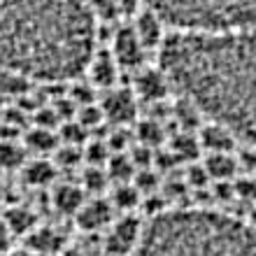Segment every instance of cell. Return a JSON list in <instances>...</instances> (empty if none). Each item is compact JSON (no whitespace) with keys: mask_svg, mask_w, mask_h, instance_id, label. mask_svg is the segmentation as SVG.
I'll return each mask as SVG.
<instances>
[{"mask_svg":"<svg viewBox=\"0 0 256 256\" xmlns=\"http://www.w3.org/2000/svg\"><path fill=\"white\" fill-rule=\"evenodd\" d=\"M156 54L172 94L256 149V28L170 30Z\"/></svg>","mask_w":256,"mask_h":256,"instance_id":"cell-1","label":"cell"},{"mask_svg":"<svg viewBox=\"0 0 256 256\" xmlns=\"http://www.w3.org/2000/svg\"><path fill=\"white\" fill-rule=\"evenodd\" d=\"M94 19L86 0H0V70L47 84L77 80L96 52Z\"/></svg>","mask_w":256,"mask_h":256,"instance_id":"cell-2","label":"cell"},{"mask_svg":"<svg viewBox=\"0 0 256 256\" xmlns=\"http://www.w3.org/2000/svg\"><path fill=\"white\" fill-rule=\"evenodd\" d=\"M133 256H256V224L212 210H166L147 222Z\"/></svg>","mask_w":256,"mask_h":256,"instance_id":"cell-3","label":"cell"},{"mask_svg":"<svg viewBox=\"0 0 256 256\" xmlns=\"http://www.w3.org/2000/svg\"><path fill=\"white\" fill-rule=\"evenodd\" d=\"M182 33H228L256 28V0H142Z\"/></svg>","mask_w":256,"mask_h":256,"instance_id":"cell-4","label":"cell"},{"mask_svg":"<svg viewBox=\"0 0 256 256\" xmlns=\"http://www.w3.org/2000/svg\"><path fill=\"white\" fill-rule=\"evenodd\" d=\"M142 236H144V222L133 212H124L114 216L112 224L105 228L102 250L108 256H133Z\"/></svg>","mask_w":256,"mask_h":256,"instance_id":"cell-5","label":"cell"},{"mask_svg":"<svg viewBox=\"0 0 256 256\" xmlns=\"http://www.w3.org/2000/svg\"><path fill=\"white\" fill-rule=\"evenodd\" d=\"M147 54L149 52L140 42L133 26H122L112 33V56L122 70H133V72L140 70L142 66H147V61H144Z\"/></svg>","mask_w":256,"mask_h":256,"instance_id":"cell-6","label":"cell"},{"mask_svg":"<svg viewBox=\"0 0 256 256\" xmlns=\"http://www.w3.org/2000/svg\"><path fill=\"white\" fill-rule=\"evenodd\" d=\"M114 205L110 202V198H102V196H91L84 200V205L80 208V212L74 214V222L80 226L82 233H91V236H98V233H105L112 219H114Z\"/></svg>","mask_w":256,"mask_h":256,"instance_id":"cell-7","label":"cell"},{"mask_svg":"<svg viewBox=\"0 0 256 256\" xmlns=\"http://www.w3.org/2000/svg\"><path fill=\"white\" fill-rule=\"evenodd\" d=\"M102 114H105V122H112L114 126H126L135 119V112H138V100H135V94L126 86H112L108 88L105 98L100 100Z\"/></svg>","mask_w":256,"mask_h":256,"instance_id":"cell-8","label":"cell"},{"mask_svg":"<svg viewBox=\"0 0 256 256\" xmlns=\"http://www.w3.org/2000/svg\"><path fill=\"white\" fill-rule=\"evenodd\" d=\"M133 94L147 102H163L172 94V86L161 66H142L140 70H135Z\"/></svg>","mask_w":256,"mask_h":256,"instance_id":"cell-9","label":"cell"},{"mask_svg":"<svg viewBox=\"0 0 256 256\" xmlns=\"http://www.w3.org/2000/svg\"><path fill=\"white\" fill-rule=\"evenodd\" d=\"M24 242H26L24 250L33 252V254H38V256H61L63 252H66L68 242H70V238H68L58 226H52V224L40 226V224H38V226L24 238Z\"/></svg>","mask_w":256,"mask_h":256,"instance_id":"cell-10","label":"cell"},{"mask_svg":"<svg viewBox=\"0 0 256 256\" xmlns=\"http://www.w3.org/2000/svg\"><path fill=\"white\" fill-rule=\"evenodd\" d=\"M133 30L138 33L140 42L144 44L147 52H158L168 35V26L166 21L158 16L156 12H152L149 7H142L140 12L133 16Z\"/></svg>","mask_w":256,"mask_h":256,"instance_id":"cell-11","label":"cell"},{"mask_svg":"<svg viewBox=\"0 0 256 256\" xmlns=\"http://www.w3.org/2000/svg\"><path fill=\"white\" fill-rule=\"evenodd\" d=\"M119 72H122V68L114 61V56H112L110 49H96L94 56H91V61H88V66H86L88 82H91L96 88L116 86Z\"/></svg>","mask_w":256,"mask_h":256,"instance_id":"cell-12","label":"cell"},{"mask_svg":"<svg viewBox=\"0 0 256 256\" xmlns=\"http://www.w3.org/2000/svg\"><path fill=\"white\" fill-rule=\"evenodd\" d=\"M198 140H200V147L205 154H233L238 147V138L236 133H230L226 126L216 122H205L198 130Z\"/></svg>","mask_w":256,"mask_h":256,"instance_id":"cell-13","label":"cell"},{"mask_svg":"<svg viewBox=\"0 0 256 256\" xmlns=\"http://www.w3.org/2000/svg\"><path fill=\"white\" fill-rule=\"evenodd\" d=\"M88 196L82 184H58L52 189V205L63 216H74Z\"/></svg>","mask_w":256,"mask_h":256,"instance_id":"cell-14","label":"cell"},{"mask_svg":"<svg viewBox=\"0 0 256 256\" xmlns=\"http://www.w3.org/2000/svg\"><path fill=\"white\" fill-rule=\"evenodd\" d=\"M202 168L208 172L210 182H219V184H226L230 180H236L238 170H240V161H238L236 154H205L202 158Z\"/></svg>","mask_w":256,"mask_h":256,"instance_id":"cell-15","label":"cell"},{"mask_svg":"<svg viewBox=\"0 0 256 256\" xmlns=\"http://www.w3.org/2000/svg\"><path fill=\"white\" fill-rule=\"evenodd\" d=\"M0 216H2V224H5L10 238H14V236L26 238L28 233L38 226V216H35V212L30 208H26V205H14V208L0 212Z\"/></svg>","mask_w":256,"mask_h":256,"instance_id":"cell-16","label":"cell"},{"mask_svg":"<svg viewBox=\"0 0 256 256\" xmlns=\"http://www.w3.org/2000/svg\"><path fill=\"white\" fill-rule=\"evenodd\" d=\"M170 152L180 158V163H194L200 158L202 147L200 140H198V133H191V130H177V135L170 140Z\"/></svg>","mask_w":256,"mask_h":256,"instance_id":"cell-17","label":"cell"},{"mask_svg":"<svg viewBox=\"0 0 256 256\" xmlns=\"http://www.w3.org/2000/svg\"><path fill=\"white\" fill-rule=\"evenodd\" d=\"M142 200H144V196H142V191L133 184V180H130V182L114 184L112 196H110V202H112L114 210L116 212H122V214L124 212H135Z\"/></svg>","mask_w":256,"mask_h":256,"instance_id":"cell-18","label":"cell"},{"mask_svg":"<svg viewBox=\"0 0 256 256\" xmlns=\"http://www.w3.org/2000/svg\"><path fill=\"white\" fill-rule=\"evenodd\" d=\"M135 138H138V144H142V147L158 149L166 140V128L156 119H142L135 126Z\"/></svg>","mask_w":256,"mask_h":256,"instance_id":"cell-19","label":"cell"},{"mask_svg":"<svg viewBox=\"0 0 256 256\" xmlns=\"http://www.w3.org/2000/svg\"><path fill=\"white\" fill-rule=\"evenodd\" d=\"M24 177L33 186H49L56 177V166L49 163L47 158H38V161H30L24 168Z\"/></svg>","mask_w":256,"mask_h":256,"instance_id":"cell-20","label":"cell"},{"mask_svg":"<svg viewBox=\"0 0 256 256\" xmlns=\"http://www.w3.org/2000/svg\"><path fill=\"white\" fill-rule=\"evenodd\" d=\"M102 252L105 250H102V244L96 240V236L84 233L80 240H74V242L70 240L61 256H102Z\"/></svg>","mask_w":256,"mask_h":256,"instance_id":"cell-21","label":"cell"},{"mask_svg":"<svg viewBox=\"0 0 256 256\" xmlns=\"http://www.w3.org/2000/svg\"><path fill=\"white\" fill-rule=\"evenodd\" d=\"M108 184H110V175L102 166H88L84 170V175H82V186L96 196L108 189Z\"/></svg>","mask_w":256,"mask_h":256,"instance_id":"cell-22","label":"cell"},{"mask_svg":"<svg viewBox=\"0 0 256 256\" xmlns=\"http://www.w3.org/2000/svg\"><path fill=\"white\" fill-rule=\"evenodd\" d=\"M26 144L30 149H35L38 154H49V152H54L56 149V133L54 130H49V128H35L30 130L26 138Z\"/></svg>","mask_w":256,"mask_h":256,"instance_id":"cell-23","label":"cell"},{"mask_svg":"<svg viewBox=\"0 0 256 256\" xmlns=\"http://www.w3.org/2000/svg\"><path fill=\"white\" fill-rule=\"evenodd\" d=\"M21 158L19 149H16V144H0V163L2 166H16Z\"/></svg>","mask_w":256,"mask_h":256,"instance_id":"cell-24","label":"cell"},{"mask_svg":"<svg viewBox=\"0 0 256 256\" xmlns=\"http://www.w3.org/2000/svg\"><path fill=\"white\" fill-rule=\"evenodd\" d=\"M236 194L242 196V198H256V180L252 177H244L236 184Z\"/></svg>","mask_w":256,"mask_h":256,"instance_id":"cell-25","label":"cell"},{"mask_svg":"<svg viewBox=\"0 0 256 256\" xmlns=\"http://www.w3.org/2000/svg\"><path fill=\"white\" fill-rule=\"evenodd\" d=\"M10 233H7V228H5V224H2V216H0V252H5V250H10Z\"/></svg>","mask_w":256,"mask_h":256,"instance_id":"cell-26","label":"cell"},{"mask_svg":"<svg viewBox=\"0 0 256 256\" xmlns=\"http://www.w3.org/2000/svg\"><path fill=\"white\" fill-rule=\"evenodd\" d=\"M0 256H38V254H33V252H28V250H21V252L5 250V252H0Z\"/></svg>","mask_w":256,"mask_h":256,"instance_id":"cell-27","label":"cell"}]
</instances>
